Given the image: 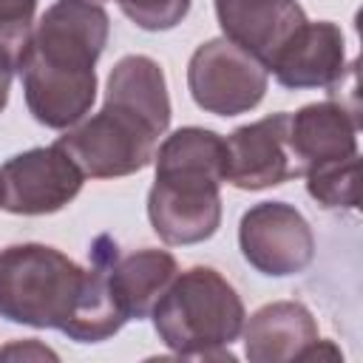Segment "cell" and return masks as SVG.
<instances>
[{
    "label": "cell",
    "instance_id": "obj_1",
    "mask_svg": "<svg viewBox=\"0 0 363 363\" xmlns=\"http://www.w3.org/2000/svg\"><path fill=\"white\" fill-rule=\"evenodd\" d=\"M111 31L96 0H57L34 23L17 71L31 116L54 130L85 119L96 99V60Z\"/></svg>",
    "mask_w": 363,
    "mask_h": 363
},
{
    "label": "cell",
    "instance_id": "obj_2",
    "mask_svg": "<svg viewBox=\"0 0 363 363\" xmlns=\"http://www.w3.org/2000/svg\"><path fill=\"white\" fill-rule=\"evenodd\" d=\"M156 179L147 193L153 233L173 247L207 241L221 224L224 136L210 128H179L153 153Z\"/></svg>",
    "mask_w": 363,
    "mask_h": 363
},
{
    "label": "cell",
    "instance_id": "obj_3",
    "mask_svg": "<svg viewBox=\"0 0 363 363\" xmlns=\"http://www.w3.org/2000/svg\"><path fill=\"white\" fill-rule=\"evenodd\" d=\"M153 329L159 340L182 360H235L230 343L241 337L244 303L235 286L213 267L176 272L156 301Z\"/></svg>",
    "mask_w": 363,
    "mask_h": 363
},
{
    "label": "cell",
    "instance_id": "obj_4",
    "mask_svg": "<svg viewBox=\"0 0 363 363\" xmlns=\"http://www.w3.org/2000/svg\"><path fill=\"white\" fill-rule=\"evenodd\" d=\"M85 267L45 244L0 250V318L34 329H65L77 312Z\"/></svg>",
    "mask_w": 363,
    "mask_h": 363
},
{
    "label": "cell",
    "instance_id": "obj_5",
    "mask_svg": "<svg viewBox=\"0 0 363 363\" xmlns=\"http://www.w3.org/2000/svg\"><path fill=\"white\" fill-rule=\"evenodd\" d=\"M167 125L150 113L105 94V105L77 128H68L57 145L77 162V167L91 179H119L139 173L153 162L159 136Z\"/></svg>",
    "mask_w": 363,
    "mask_h": 363
},
{
    "label": "cell",
    "instance_id": "obj_6",
    "mask_svg": "<svg viewBox=\"0 0 363 363\" xmlns=\"http://www.w3.org/2000/svg\"><path fill=\"white\" fill-rule=\"evenodd\" d=\"M269 85V71L227 37L201 43L187 62V88L193 102L216 116L252 111Z\"/></svg>",
    "mask_w": 363,
    "mask_h": 363
},
{
    "label": "cell",
    "instance_id": "obj_7",
    "mask_svg": "<svg viewBox=\"0 0 363 363\" xmlns=\"http://www.w3.org/2000/svg\"><path fill=\"white\" fill-rule=\"evenodd\" d=\"M85 173L54 142L31 147L0 164V210L14 216H45L62 210L82 190Z\"/></svg>",
    "mask_w": 363,
    "mask_h": 363
},
{
    "label": "cell",
    "instance_id": "obj_8",
    "mask_svg": "<svg viewBox=\"0 0 363 363\" xmlns=\"http://www.w3.org/2000/svg\"><path fill=\"white\" fill-rule=\"evenodd\" d=\"M238 247L250 267L269 278L303 272L315 258L309 221L286 201L252 204L238 224Z\"/></svg>",
    "mask_w": 363,
    "mask_h": 363
},
{
    "label": "cell",
    "instance_id": "obj_9",
    "mask_svg": "<svg viewBox=\"0 0 363 363\" xmlns=\"http://www.w3.org/2000/svg\"><path fill=\"white\" fill-rule=\"evenodd\" d=\"M286 111L235 128L224 139V182L238 190H267L301 176L286 145Z\"/></svg>",
    "mask_w": 363,
    "mask_h": 363
},
{
    "label": "cell",
    "instance_id": "obj_10",
    "mask_svg": "<svg viewBox=\"0 0 363 363\" xmlns=\"http://www.w3.org/2000/svg\"><path fill=\"white\" fill-rule=\"evenodd\" d=\"M216 17L224 37L252 54L267 71L306 23L298 0H216Z\"/></svg>",
    "mask_w": 363,
    "mask_h": 363
},
{
    "label": "cell",
    "instance_id": "obj_11",
    "mask_svg": "<svg viewBox=\"0 0 363 363\" xmlns=\"http://www.w3.org/2000/svg\"><path fill=\"white\" fill-rule=\"evenodd\" d=\"M286 145L301 176L312 167L349 159L357 153V111L340 99L303 105L289 113Z\"/></svg>",
    "mask_w": 363,
    "mask_h": 363
},
{
    "label": "cell",
    "instance_id": "obj_12",
    "mask_svg": "<svg viewBox=\"0 0 363 363\" xmlns=\"http://www.w3.org/2000/svg\"><path fill=\"white\" fill-rule=\"evenodd\" d=\"M278 85L289 91L303 88H332L349 71L346 65V40L340 26L329 20L303 23L298 34L284 45V51L269 65Z\"/></svg>",
    "mask_w": 363,
    "mask_h": 363
},
{
    "label": "cell",
    "instance_id": "obj_13",
    "mask_svg": "<svg viewBox=\"0 0 363 363\" xmlns=\"http://www.w3.org/2000/svg\"><path fill=\"white\" fill-rule=\"evenodd\" d=\"M244 354L252 363L306 360V352L320 340L312 312L298 301H275L244 320Z\"/></svg>",
    "mask_w": 363,
    "mask_h": 363
},
{
    "label": "cell",
    "instance_id": "obj_14",
    "mask_svg": "<svg viewBox=\"0 0 363 363\" xmlns=\"http://www.w3.org/2000/svg\"><path fill=\"white\" fill-rule=\"evenodd\" d=\"M116 252H119V247L111 235H96L91 244V264L85 267L82 295H79L74 318L62 329V335H68L77 343L108 340L111 335H116L128 323V318H125V312L113 295L111 275H108L111 258Z\"/></svg>",
    "mask_w": 363,
    "mask_h": 363
},
{
    "label": "cell",
    "instance_id": "obj_15",
    "mask_svg": "<svg viewBox=\"0 0 363 363\" xmlns=\"http://www.w3.org/2000/svg\"><path fill=\"white\" fill-rule=\"evenodd\" d=\"M176 272H179L176 258L167 250H153V247L136 250L130 255L116 252L108 267L113 295L128 320L150 318L156 301L164 295Z\"/></svg>",
    "mask_w": 363,
    "mask_h": 363
},
{
    "label": "cell",
    "instance_id": "obj_16",
    "mask_svg": "<svg viewBox=\"0 0 363 363\" xmlns=\"http://www.w3.org/2000/svg\"><path fill=\"white\" fill-rule=\"evenodd\" d=\"M309 196L326 210H354L360 204V153L303 173Z\"/></svg>",
    "mask_w": 363,
    "mask_h": 363
},
{
    "label": "cell",
    "instance_id": "obj_17",
    "mask_svg": "<svg viewBox=\"0 0 363 363\" xmlns=\"http://www.w3.org/2000/svg\"><path fill=\"white\" fill-rule=\"evenodd\" d=\"M116 3L122 14L145 31H167L179 26L190 11V0H116Z\"/></svg>",
    "mask_w": 363,
    "mask_h": 363
},
{
    "label": "cell",
    "instance_id": "obj_18",
    "mask_svg": "<svg viewBox=\"0 0 363 363\" xmlns=\"http://www.w3.org/2000/svg\"><path fill=\"white\" fill-rule=\"evenodd\" d=\"M17 62H20V54L9 45L0 43V111L6 108L9 102V91H11V77L17 71Z\"/></svg>",
    "mask_w": 363,
    "mask_h": 363
},
{
    "label": "cell",
    "instance_id": "obj_19",
    "mask_svg": "<svg viewBox=\"0 0 363 363\" xmlns=\"http://www.w3.org/2000/svg\"><path fill=\"white\" fill-rule=\"evenodd\" d=\"M0 357H51V360H57V354L51 352V349H45V346H40L37 340H23V343H11V346H6V349H0Z\"/></svg>",
    "mask_w": 363,
    "mask_h": 363
}]
</instances>
